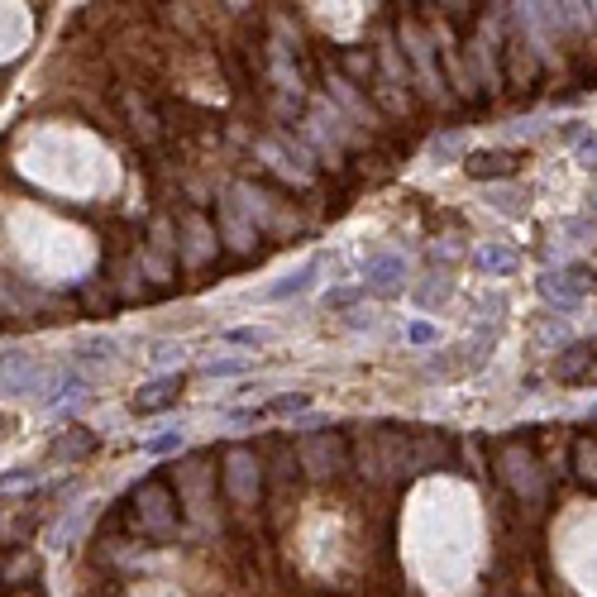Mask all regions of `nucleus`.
Masks as SVG:
<instances>
[{
  "label": "nucleus",
  "instance_id": "nucleus-1",
  "mask_svg": "<svg viewBox=\"0 0 597 597\" xmlns=\"http://www.w3.org/2000/svg\"><path fill=\"white\" fill-rule=\"evenodd\" d=\"M593 287H597V278L583 263H559V268H550V273L540 278V297L555 306V316H578Z\"/></svg>",
  "mask_w": 597,
  "mask_h": 597
},
{
  "label": "nucleus",
  "instance_id": "nucleus-2",
  "mask_svg": "<svg viewBox=\"0 0 597 597\" xmlns=\"http://www.w3.org/2000/svg\"><path fill=\"white\" fill-rule=\"evenodd\" d=\"M363 292L378 301H392L406 292V258L402 254H373L363 263Z\"/></svg>",
  "mask_w": 597,
  "mask_h": 597
},
{
  "label": "nucleus",
  "instance_id": "nucleus-3",
  "mask_svg": "<svg viewBox=\"0 0 597 597\" xmlns=\"http://www.w3.org/2000/svg\"><path fill=\"white\" fill-rule=\"evenodd\" d=\"M320 268H325V254H311L301 268H292L287 278H278L273 287H263V301H287V297H306L320 282Z\"/></svg>",
  "mask_w": 597,
  "mask_h": 597
},
{
  "label": "nucleus",
  "instance_id": "nucleus-4",
  "mask_svg": "<svg viewBox=\"0 0 597 597\" xmlns=\"http://www.w3.org/2000/svg\"><path fill=\"white\" fill-rule=\"evenodd\" d=\"M469 177H478V182H502V177H512L516 168H521V158H516L512 149H478L469 153Z\"/></svg>",
  "mask_w": 597,
  "mask_h": 597
},
{
  "label": "nucleus",
  "instance_id": "nucleus-5",
  "mask_svg": "<svg viewBox=\"0 0 597 597\" xmlns=\"http://www.w3.org/2000/svg\"><path fill=\"white\" fill-rule=\"evenodd\" d=\"M588 244H597V220L593 215H569V220H559V230H555L559 254L574 258L578 249H588Z\"/></svg>",
  "mask_w": 597,
  "mask_h": 597
},
{
  "label": "nucleus",
  "instance_id": "nucleus-6",
  "mask_svg": "<svg viewBox=\"0 0 597 597\" xmlns=\"http://www.w3.org/2000/svg\"><path fill=\"white\" fill-rule=\"evenodd\" d=\"M473 268H478V278H516L521 273V254L502 249V244H483V249H473Z\"/></svg>",
  "mask_w": 597,
  "mask_h": 597
},
{
  "label": "nucleus",
  "instance_id": "nucleus-7",
  "mask_svg": "<svg viewBox=\"0 0 597 597\" xmlns=\"http://www.w3.org/2000/svg\"><path fill=\"white\" fill-rule=\"evenodd\" d=\"M593 363H597V344L574 340V344H564V349H559L555 378H559V383H574V378H583V373H588Z\"/></svg>",
  "mask_w": 597,
  "mask_h": 597
},
{
  "label": "nucleus",
  "instance_id": "nucleus-8",
  "mask_svg": "<svg viewBox=\"0 0 597 597\" xmlns=\"http://www.w3.org/2000/svg\"><path fill=\"white\" fill-rule=\"evenodd\" d=\"M177 373H163V378H153V383H144L139 392H134V411H168L172 402H177Z\"/></svg>",
  "mask_w": 597,
  "mask_h": 597
},
{
  "label": "nucleus",
  "instance_id": "nucleus-9",
  "mask_svg": "<svg viewBox=\"0 0 597 597\" xmlns=\"http://www.w3.org/2000/svg\"><path fill=\"white\" fill-rule=\"evenodd\" d=\"M449 292H454V282H449V273H426V282H416L411 287V301L421 306V311H435V306H445Z\"/></svg>",
  "mask_w": 597,
  "mask_h": 597
},
{
  "label": "nucleus",
  "instance_id": "nucleus-10",
  "mask_svg": "<svg viewBox=\"0 0 597 597\" xmlns=\"http://www.w3.org/2000/svg\"><path fill=\"white\" fill-rule=\"evenodd\" d=\"M268 340H273V330H263V325H230V330H220V344H239V349H263Z\"/></svg>",
  "mask_w": 597,
  "mask_h": 597
},
{
  "label": "nucleus",
  "instance_id": "nucleus-11",
  "mask_svg": "<svg viewBox=\"0 0 597 597\" xmlns=\"http://www.w3.org/2000/svg\"><path fill=\"white\" fill-rule=\"evenodd\" d=\"M182 445H187V426L177 421V426H163L158 435H149V440H144V454H177Z\"/></svg>",
  "mask_w": 597,
  "mask_h": 597
},
{
  "label": "nucleus",
  "instance_id": "nucleus-12",
  "mask_svg": "<svg viewBox=\"0 0 597 597\" xmlns=\"http://www.w3.org/2000/svg\"><path fill=\"white\" fill-rule=\"evenodd\" d=\"M82 359L115 363V359H120V340H115V335H91V340H82Z\"/></svg>",
  "mask_w": 597,
  "mask_h": 597
},
{
  "label": "nucleus",
  "instance_id": "nucleus-13",
  "mask_svg": "<svg viewBox=\"0 0 597 597\" xmlns=\"http://www.w3.org/2000/svg\"><path fill=\"white\" fill-rule=\"evenodd\" d=\"M254 368V359L249 354H225V359H206V373L211 378H244Z\"/></svg>",
  "mask_w": 597,
  "mask_h": 597
},
{
  "label": "nucleus",
  "instance_id": "nucleus-14",
  "mask_svg": "<svg viewBox=\"0 0 597 597\" xmlns=\"http://www.w3.org/2000/svg\"><path fill=\"white\" fill-rule=\"evenodd\" d=\"M139 502H144V512H149L153 531H168V521H163V507H168V492H158V488H144V492H139Z\"/></svg>",
  "mask_w": 597,
  "mask_h": 597
},
{
  "label": "nucleus",
  "instance_id": "nucleus-15",
  "mask_svg": "<svg viewBox=\"0 0 597 597\" xmlns=\"http://www.w3.org/2000/svg\"><path fill=\"white\" fill-rule=\"evenodd\" d=\"M406 344H416V349H426V344L440 340V325H430V320H406Z\"/></svg>",
  "mask_w": 597,
  "mask_h": 597
},
{
  "label": "nucleus",
  "instance_id": "nucleus-16",
  "mask_svg": "<svg viewBox=\"0 0 597 597\" xmlns=\"http://www.w3.org/2000/svg\"><path fill=\"white\" fill-rule=\"evenodd\" d=\"M311 406V392H282V397H273V416H297V411H306Z\"/></svg>",
  "mask_w": 597,
  "mask_h": 597
},
{
  "label": "nucleus",
  "instance_id": "nucleus-17",
  "mask_svg": "<svg viewBox=\"0 0 597 597\" xmlns=\"http://www.w3.org/2000/svg\"><path fill=\"white\" fill-rule=\"evenodd\" d=\"M574 163L578 168H588V172H597V129H588V134L574 144Z\"/></svg>",
  "mask_w": 597,
  "mask_h": 597
},
{
  "label": "nucleus",
  "instance_id": "nucleus-18",
  "mask_svg": "<svg viewBox=\"0 0 597 597\" xmlns=\"http://www.w3.org/2000/svg\"><path fill=\"white\" fill-rule=\"evenodd\" d=\"M306 459H311V464H330V469H335V464L344 459V449H340V440H320V445L306 449Z\"/></svg>",
  "mask_w": 597,
  "mask_h": 597
},
{
  "label": "nucleus",
  "instance_id": "nucleus-19",
  "mask_svg": "<svg viewBox=\"0 0 597 597\" xmlns=\"http://www.w3.org/2000/svg\"><path fill=\"white\" fill-rule=\"evenodd\" d=\"M488 206H492V211L521 215V211H526V196H516V192H502V187H497V192H488Z\"/></svg>",
  "mask_w": 597,
  "mask_h": 597
},
{
  "label": "nucleus",
  "instance_id": "nucleus-20",
  "mask_svg": "<svg viewBox=\"0 0 597 597\" xmlns=\"http://www.w3.org/2000/svg\"><path fill=\"white\" fill-rule=\"evenodd\" d=\"M39 478H43L39 469H15V473H0V488H5V492H10V488H34Z\"/></svg>",
  "mask_w": 597,
  "mask_h": 597
},
{
  "label": "nucleus",
  "instance_id": "nucleus-21",
  "mask_svg": "<svg viewBox=\"0 0 597 597\" xmlns=\"http://www.w3.org/2000/svg\"><path fill=\"white\" fill-rule=\"evenodd\" d=\"M153 368H168V363H182V344H153V354H149Z\"/></svg>",
  "mask_w": 597,
  "mask_h": 597
},
{
  "label": "nucleus",
  "instance_id": "nucleus-22",
  "mask_svg": "<svg viewBox=\"0 0 597 597\" xmlns=\"http://www.w3.org/2000/svg\"><path fill=\"white\" fill-rule=\"evenodd\" d=\"M459 149H464V139H459V134H440V139L430 144V153H435V158H454Z\"/></svg>",
  "mask_w": 597,
  "mask_h": 597
},
{
  "label": "nucleus",
  "instance_id": "nucleus-23",
  "mask_svg": "<svg viewBox=\"0 0 597 597\" xmlns=\"http://www.w3.org/2000/svg\"><path fill=\"white\" fill-rule=\"evenodd\" d=\"M359 292H363V287H359ZM359 292H354V287H335V292H325V306H349Z\"/></svg>",
  "mask_w": 597,
  "mask_h": 597
},
{
  "label": "nucleus",
  "instance_id": "nucleus-24",
  "mask_svg": "<svg viewBox=\"0 0 597 597\" xmlns=\"http://www.w3.org/2000/svg\"><path fill=\"white\" fill-rule=\"evenodd\" d=\"M454 254H459V244H454V239H445V244H435V249H430L435 263H445V258H454Z\"/></svg>",
  "mask_w": 597,
  "mask_h": 597
},
{
  "label": "nucleus",
  "instance_id": "nucleus-25",
  "mask_svg": "<svg viewBox=\"0 0 597 597\" xmlns=\"http://www.w3.org/2000/svg\"><path fill=\"white\" fill-rule=\"evenodd\" d=\"M588 201H593V220H597V187H593V196H588Z\"/></svg>",
  "mask_w": 597,
  "mask_h": 597
},
{
  "label": "nucleus",
  "instance_id": "nucleus-26",
  "mask_svg": "<svg viewBox=\"0 0 597 597\" xmlns=\"http://www.w3.org/2000/svg\"><path fill=\"white\" fill-rule=\"evenodd\" d=\"M593 416H597V402H593Z\"/></svg>",
  "mask_w": 597,
  "mask_h": 597
}]
</instances>
